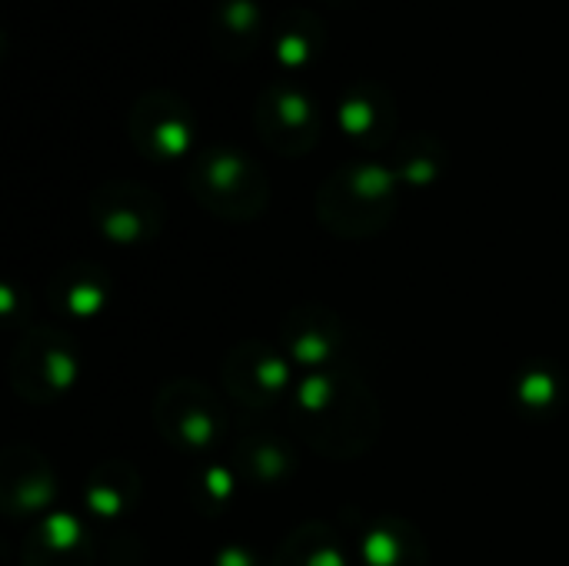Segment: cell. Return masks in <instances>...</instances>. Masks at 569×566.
<instances>
[{"instance_id": "obj_5", "label": "cell", "mask_w": 569, "mask_h": 566, "mask_svg": "<svg viewBox=\"0 0 569 566\" xmlns=\"http://www.w3.org/2000/svg\"><path fill=\"white\" fill-rule=\"evenodd\" d=\"M260 17L263 13H260V7L253 0H223L220 10H217V17H213V23H217L220 33L240 37L250 47L253 43V33L260 27Z\"/></svg>"}, {"instance_id": "obj_6", "label": "cell", "mask_w": 569, "mask_h": 566, "mask_svg": "<svg viewBox=\"0 0 569 566\" xmlns=\"http://www.w3.org/2000/svg\"><path fill=\"white\" fill-rule=\"evenodd\" d=\"M300 13H290V23L280 30V37H277V57L287 63V67H300L313 50H317V37H307L300 27Z\"/></svg>"}, {"instance_id": "obj_1", "label": "cell", "mask_w": 569, "mask_h": 566, "mask_svg": "<svg viewBox=\"0 0 569 566\" xmlns=\"http://www.w3.org/2000/svg\"><path fill=\"white\" fill-rule=\"evenodd\" d=\"M190 187L200 203L233 217L260 210L267 197L260 170L233 150H207L190 170Z\"/></svg>"}, {"instance_id": "obj_2", "label": "cell", "mask_w": 569, "mask_h": 566, "mask_svg": "<svg viewBox=\"0 0 569 566\" xmlns=\"http://www.w3.org/2000/svg\"><path fill=\"white\" fill-rule=\"evenodd\" d=\"M257 127L267 143L283 153L307 150L320 133V113L313 100L293 83H273L257 100Z\"/></svg>"}, {"instance_id": "obj_3", "label": "cell", "mask_w": 569, "mask_h": 566, "mask_svg": "<svg viewBox=\"0 0 569 566\" xmlns=\"http://www.w3.org/2000/svg\"><path fill=\"white\" fill-rule=\"evenodd\" d=\"M133 137L153 157H177L190 143V110L167 90L147 93L133 110Z\"/></svg>"}, {"instance_id": "obj_4", "label": "cell", "mask_w": 569, "mask_h": 566, "mask_svg": "<svg viewBox=\"0 0 569 566\" xmlns=\"http://www.w3.org/2000/svg\"><path fill=\"white\" fill-rule=\"evenodd\" d=\"M343 130H350L360 140H373V130H390L393 120V100L380 83H360L353 87L340 103Z\"/></svg>"}]
</instances>
